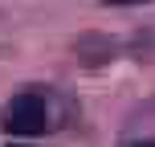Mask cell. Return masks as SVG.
I'll return each instance as SVG.
<instances>
[{
	"label": "cell",
	"mask_w": 155,
	"mask_h": 147,
	"mask_svg": "<svg viewBox=\"0 0 155 147\" xmlns=\"http://www.w3.org/2000/svg\"><path fill=\"white\" fill-rule=\"evenodd\" d=\"M127 147H155V143H147V139H143V143H127Z\"/></svg>",
	"instance_id": "obj_3"
},
{
	"label": "cell",
	"mask_w": 155,
	"mask_h": 147,
	"mask_svg": "<svg viewBox=\"0 0 155 147\" xmlns=\"http://www.w3.org/2000/svg\"><path fill=\"white\" fill-rule=\"evenodd\" d=\"M49 127V106L37 90H21L12 102L4 106V131L12 135H41Z\"/></svg>",
	"instance_id": "obj_1"
},
{
	"label": "cell",
	"mask_w": 155,
	"mask_h": 147,
	"mask_svg": "<svg viewBox=\"0 0 155 147\" xmlns=\"http://www.w3.org/2000/svg\"><path fill=\"white\" fill-rule=\"evenodd\" d=\"M102 4H143V0H102Z\"/></svg>",
	"instance_id": "obj_2"
}]
</instances>
